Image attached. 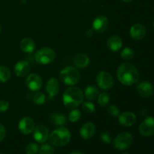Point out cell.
Returning <instances> with one entry per match:
<instances>
[{
    "mask_svg": "<svg viewBox=\"0 0 154 154\" xmlns=\"http://www.w3.org/2000/svg\"><path fill=\"white\" fill-rule=\"evenodd\" d=\"M96 83L101 90H109L114 86V79L111 74L105 71H102L96 76Z\"/></svg>",
    "mask_w": 154,
    "mask_h": 154,
    "instance_id": "52a82bcc",
    "label": "cell"
},
{
    "mask_svg": "<svg viewBox=\"0 0 154 154\" xmlns=\"http://www.w3.org/2000/svg\"><path fill=\"white\" fill-rule=\"evenodd\" d=\"M69 154H84L81 153V151H73L72 152V153H70Z\"/></svg>",
    "mask_w": 154,
    "mask_h": 154,
    "instance_id": "d590c367",
    "label": "cell"
},
{
    "mask_svg": "<svg viewBox=\"0 0 154 154\" xmlns=\"http://www.w3.org/2000/svg\"><path fill=\"white\" fill-rule=\"evenodd\" d=\"M82 108L85 112L89 113V114L93 113L95 111V110H96L94 104L91 102H89V101H86V102H82Z\"/></svg>",
    "mask_w": 154,
    "mask_h": 154,
    "instance_id": "f1b7e54d",
    "label": "cell"
},
{
    "mask_svg": "<svg viewBox=\"0 0 154 154\" xmlns=\"http://www.w3.org/2000/svg\"><path fill=\"white\" fill-rule=\"evenodd\" d=\"M108 26H109L108 19L103 15L98 16L93 23V29L99 33H102L106 31L108 28Z\"/></svg>",
    "mask_w": 154,
    "mask_h": 154,
    "instance_id": "7c38bea8",
    "label": "cell"
},
{
    "mask_svg": "<svg viewBox=\"0 0 154 154\" xmlns=\"http://www.w3.org/2000/svg\"><path fill=\"white\" fill-rule=\"evenodd\" d=\"M139 132L144 136L150 137L154 135V117H147L139 126Z\"/></svg>",
    "mask_w": 154,
    "mask_h": 154,
    "instance_id": "9c48e42d",
    "label": "cell"
},
{
    "mask_svg": "<svg viewBox=\"0 0 154 154\" xmlns=\"http://www.w3.org/2000/svg\"><path fill=\"white\" fill-rule=\"evenodd\" d=\"M117 77L119 81L125 86H131L137 84L139 81L140 75L138 69L132 63H123L117 69Z\"/></svg>",
    "mask_w": 154,
    "mask_h": 154,
    "instance_id": "6da1fadb",
    "label": "cell"
},
{
    "mask_svg": "<svg viewBox=\"0 0 154 154\" xmlns=\"http://www.w3.org/2000/svg\"><path fill=\"white\" fill-rule=\"evenodd\" d=\"M20 48L24 53L32 54L35 49V43L30 38H25L21 40Z\"/></svg>",
    "mask_w": 154,
    "mask_h": 154,
    "instance_id": "44dd1931",
    "label": "cell"
},
{
    "mask_svg": "<svg viewBox=\"0 0 154 154\" xmlns=\"http://www.w3.org/2000/svg\"><path fill=\"white\" fill-rule=\"evenodd\" d=\"M153 27H154V23H153Z\"/></svg>",
    "mask_w": 154,
    "mask_h": 154,
    "instance_id": "ab89813d",
    "label": "cell"
},
{
    "mask_svg": "<svg viewBox=\"0 0 154 154\" xmlns=\"http://www.w3.org/2000/svg\"><path fill=\"white\" fill-rule=\"evenodd\" d=\"M9 108V103L5 100L0 101V112L6 111Z\"/></svg>",
    "mask_w": 154,
    "mask_h": 154,
    "instance_id": "836d02e7",
    "label": "cell"
},
{
    "mask_svg": "<svg viewBox=\"0 0 154 154\" xmlns=\"http://www.w3.org/2000/svg\"><path fill=\"white\" fill-rule=\"evenodd\" d=\"M84 93L78 87H71L66 89L63 96V104L70 109H74L81 105L84 101Z\"/></svg>",
    "mask_w": 154,
    "mask_h": 154,
    "instance_id": "7a4b0ae2",
    "label": "cell"
},
{
    "mask_svg": "<svg viewBox=\"0 0 154 154\" xmlns=\"http://www.w3.org/2000/svg\"><path fill=\"white\" fill-rule=\"evenodd\" d=\"M0 33H1V25H0Z\"/></svg>",
    "mask_w": 154,
    "mask_h": 154,
    "instance_id": "74e56055",
    "label": "cell"
},
{
    "mask_svg": "<svg viewBox=\"0 0 154 154\" xmlns=\"http://www.w3.org/2000/svg\"><path fill=\"white\" fill-rule=\"evenodd\" d=\"M122 1L123 2H126V3H129V2H131L132 1V0H122Z\"/></svg>",
    "mask_w": 154,
    "mask_h": 154,
    "instance_id": "8d00e7d4",
    "label": "cell"
},
{
    "mask_svg": "<svg viewBox=\"0 0 154 154\" xmlns=\"http://www.w3.org/2000/svg\"><path fill=\"white\" fill-rule=\"evenodd\" d=\"M56 58V53L51 48H43L38 50L35 54L36 63L40 65H48L52 63Z\"/></svg>",
    "mask_w": 154,
    "mask_h": 154,
    "instance_id": "5b68a950",
    "label": "cell"
},
{
    "mask_svg": "<svg viewBox=\"0 0 154 154\" xmlns=\"http://www.w3.org/2000/svg\"><path fill=\"white\" fill-rule=\"evenodd\" d=\"M5 128L4 127V126L0 124V142L5 138Z\"/></svg>",
    "mask_w": 154,
    "mask_h": 154,
    "instance_id": "e575fe53",
    "label": "cell"
},
{
    "mask_svg": "<svg viewBox=\"0 0 154 154\" xmlns=\"http://www.w3.org/2000/svg\"><path fill=\"white\" fill-rule=\"evenodd\" d=\"M59 90H60V85L57 78H50L46 84V91L49 95L50 98L52 99L55 97L59 93Z\"/></svg>",
    "mask_w": 154,
    "mask_h": 154,
    "instance_id": "ac0fdd59",
    "label": "cell"
},
{
    "mask_svg": "<svg viewBox=\"0 0 154 154\" xmlns=\"http://www.w3.org/2000/svg\"><path fill=\"white\" fill-rule=\"evenodd\" d=\"M14 71L15 75L19 78H23V77L26 76L30 72V65L28 62L25 61V60H22V61H19L18 63H16L14 66Z\"/></svg>",
    "mask_w": 154,
    "mask_h": 154,
    "instance_id": "2e32d148",
    "label": "cell"
},
{
    "mask_svg": "<svg viewBox=\"0 0 154 154\" xmlns=\"http://www.w3.org/2000/svg\"><path fill=\"white\" fill-rule=\"evenodd\" d=\"M129 34L131 37L135 40H141L145 37L147 30L144 25L141 23H136L131 27Z\"/></svg>",
    "mask_w": 154,
    "mask_h": 154,
    "instance_id": "5bb4252c",
    "label": "cell"
},
{
    "mask_svg": "<svg viewBox=\"0 0 154 154\" xmlns=\"http://www.w3.org/2000/svg\"><path fill=\"white\" fill-rule=\"evenodd\" d=\"M107 45L109 49L114 52H117L121 49L123 46V42H122L121 38L118 35H111L108 38L107 41Z\"/></svg>",
    "mask_w": 154,
    "mask_h": 154,
    "instance_id": "d6986e66",
    "label": "cell"
},
{
    "mask_svg": "<svg viewBox=\"0 0 154 154\" xmlns=\"http://www.w3.org/2000/svg\"><path fill=\"white\" fill-rule=\"evenodd\" d=\"M137 92L141 97H150L154 93L153 86L148 81H142L137 86Z\"/></svg>",
    "mask_w": 154,
    "mask_h": 154,
    "instance_id": "4fadbf2b",
    "label": "cell"
},
{
    "mask_svg": "<svg viewBox=\"0 0 154 154\" xmlns=\"http://www.w3.org/2000/svg\"><path fill=\"white\" fill-rule=\"evenodd\" d=\"M123 154H129V153H123Z\"/></svg>",
    "mask_w": 154,
    "mask_h": 154,
    "instance_id": "f35d334b",
    "label": "cell"
},
{
    "mask_svg": "<svg viewBox=\"0 0 154 154\" xmlns=\"http://www.w3.org/2000/svg\"><path fill=\"white\" fill-rule=\"evenodd\" d=\"M46 100V97H45V95L43 93H37L34 95L33 96V102L36 105H43L45 102Z\"/></svg>",
    "mask_w": 154,
    "mask_h": 154,
    "instance_id": "83f0119b",
    "label": "cell"
},
{
    "mask_svg": "<svg viewBox=\"0 0 154 154\" xmlns=\"http://www.w3.org/2000/svg\"><path fill=\"white\" fill-rule=\"evenodd\" d=\"M110 102V96L108 93H102L98 96V103L102 107H106Z\"/></svg>",
    "mask_w": 154,
    "mask_h": 154,
    "instance_id": "d4e9b609",
    "label": "cell"
},
{
    "mask_svg": "<svg viewBox=\"0 0 154 154\" xmlns=\"http://www.w3.org/2000/svg\"><path fill=\"white\" fill-rule=\"evenodd\" d=\"M38 145L35 143H30L26 148V152L27 154H36L38 153Z\"/></svg>",
    "mask_w": 154,
    "mask_h": 154,
    "instance_id": "4dcf8cb0",
    "label": "cell"
},
{
    "mask_svg": "<svg viewBox=\"0 0 154 154\" xmlns=\"http://www.w3.org/2000/svg\"><path fill=\"white\" fill-rule=\"evenodd\" d=\"M54 149L50 144H43L38 150V154H54Z\"/></svg>",
    "mask_w": 154,
    "mask_h": 154,
    "instance_id": "f546056e",
    "label": "cell"
},
{
    "mask_svg": "<svg viewBox=\"0 0 154 154\" xmlns=\"http://www.w3.org/2000/svg\"><path fill=\"white\" fill-rule=\"evenodd\" d=\"M33 137L38 143L44 144L46 142L49 138V131L47 126L43 124H40L35 127L33 131Z\"/></svg>",
    "mask_w": 154,
    "mask_h": 154,
    "instance_id": "30bf717a",
    "label": "cell"
},
{
    "mask_svg": "<svg viewBox=\"0 0 154 154\" xmlns=\"http://www.w3.org/2000/svg\"><path fill=\"white\" fill-rule=\"evenodd\" d=\"M132 141H133V138L130 133L122 132L114 138L113 145L117 150H125L132 145Z\"/></svg>",
    "mask_w": 154,
    "mask_h": 154,
    "instance_id": "8992f818",
    "label": "cell"
},
{
    "mask_svg": "<svg viewBox=\"0 0 154 154\" xmlns=\"http://www.w3.org/2000/svg\"><path fill=\"white\" fill-rule=\"evenodd\" d=\"M81 117V113L79 110L74 108L72 111H70L69 114V120L72 123H75V122L78 121Z\"/></svg>",
    "mask_w": 154,
    "mask_h": 154,
    "instance_id": "4316f807",
    "label": "cell"
},
{
    "mask_svg": "<svg viewBox=\"0 0 154 154\" xmlns=\"http://www.w3.org/2000/svg\"><path fill=\"white\" fill-rule=\"evenodd\" d=\"M81 75L78 69L72 66H67L61 70L60 78L62 82L68 86H74L80 81Z\"/></svg>",
    "mask_w": 154,
    "mask_h": 154,
    "instance_id": "277c9868",
    "label": "cell"
},
{
    "mask_svg": "<svg viewBox=\"0 0 154 154\" xmlns=\"http://www.w3.org/2000/svg\"><path fill=\"white\" fill-rule=\"evenodd\" d=\"M35 122L31 117H25L20 120L18 124V128L21 133L28 135L32 133L35 129Z\"/></svg>",
    "mask_w": 154,
    "mask_h": 154,
    "instance_id": "8fae6325",
    "label": "cell"
},
{
    "mask_svg": "<svg viewBox=\"0 0 154 154\" xmlns=\"http://www.w3.org/2000/svg\"><path fill=\"white\" fill-rule=\"evenodd\" d=\"M120 57L123 60H126V61H129L132 60L134 57V51L133 50L129 48H126L122 51L121 54H120Z\"/></svg>",
    "mask_w": 154,
    "mask_h": 154,
    "instance_id": "484cf974",
    "label": "cell"
},
{
    "mask_svg": "<svg viewBox=\"0 0 154 154\" xmlns=\"http://www.w3.org/2000/svg\"><path fill=\"white\" fill-rule=\"evenodd\" d=\"M118 121L123 126H132L136 122V116L135 114L129 111L123 112L118 116Z\"/></svg>",
    "mask_w": 154,
    "mask_h": 154,
    "instance_id": "9a60e30c",
    "label": "cell"
},
{
    "mask_svg": "<svg viewBox=\"0 0 154 154\" xmlns=\"http://www.w3.org/2000/svg\"><path fill=\"white\" fill-rule=\"evenodd\" d=\"M100 138L105 144H110L111 142V136L108 132H103L100 135Z\"/></svg>",
    "mask_w": 154,
    "mask_h": 154,
    "instance_id": "d6a6232c",
    "label": "cell"
},
{
    "mask_svg": "<svg viewBox=\"0 0 154 154\" xmlns=\"http://www.w3.org/2000/svg\"><path fill=\"white\" fill-rule=\"evenodd\" d=\"M96 133V126L91 122L86 123L80 129V135L84 139H90Z\"/></svg>",
    "mask_w": 154,
    "mask_h": 154,
    "instance_id": "e0dca14e",
    "label": "cell"
},
{
    "mask_svg": "<svg viewBox=\"0 0 154 154\" xmlns=\"http://www.w3.org/2000/svg\"><path fill=\"white\" fill-rule=\"evenodd\" d=\"M50 143L55 147H63L69 144L71 139V133L67 128L60 126L53 131L49 135Z\"/></svg>",
    "mask_w": 154,
    "mask_h": 154,
    "instance_id": "3957f363",
    "label": "cell"
},
{
    "mask_svg": "<svg viewBox=\"0 0 154 154\" xmlns=\"http://www.w3.org/2000/svg\"><path fill=\"white\" fill-rule=\"evenodd\" d=\"M26 85L31 91H38L43 85V81L37 74H30L26 79Z\"/></svg>",
    "mask_w": 154,
    "mask_h": 154,
    "instance_id": "ba28073f",
    "label": "cell"
},
{
    "mask_svg": "<svg viewBox=\"0 0 154 154\" xmlns=\"http://www.w3.org/2000/svg\"><path fill=\"white\" fill-rule=\"evenodd\" d=\"M73 63L74 65L78 69H84L90 64V57L87 54L81 53L75 56Z\"/></svg>",
    "mask_w": 154,
    "mask_h": 154,
    "instance_id": "ffe728a7",
    "label": "cell"
},
{
    "mask_svg": "<svg viewBox=\"0 0 154 154\" xmlns=\"http://www.w3.org/2000/svg\"><path fill=\"white\" fill-rule=\"evenodd\" d=\"M51 120L55 126H63L67 123L66 117L60 113H54L51 115Z\"/></svg>",
    "mask_w": 154,
    "mask_h": 154,
    "instance_id": "7402d4cb",
    "label": "cell"
},
{
    "mask_svg": "<svg viewBox=\"0 0 154 154\" xmlns=\"http://www.w3.org/2000/svg\"><path fill=\"white\" fill-rule=\"evenodd\" d=\"M108 113L112 117H118L120 115V110L116 105H111L108 108Z\"/></svg>",
    "mask_w": 154,
    "mask_h": 154,
    "instance_id": "1f68e13d",
    "label": "cell"
},
{
    "mask_svg": "<svg viewBox=\"0 0 154 154\" xmlns=\"http://www.w3.org/2000/svg\"><path fill=\"white\" fill-rule=\"evenodd\" d=\"M85 96L89 100H94L97 99L99 95V89L94 86H89L85 90Z\"/></svg>",
    "mask_w": 154,
    "mask_h": 154,
    "instance_id": "603a6c76",
    "label": "cell"
},
{
    "mask_svg": "<svg viewBox=\"0 0 154 154\" xmlns=\"http://www.w3.org/2000/svg\"><path fill=\"white\" fill-rule=\"evenodd\" d=\"M11 78V72L7 67L1 66H0V82H7Z\"/></svg>",
    "mask_w": 154,
    "mask_h": 154,
    "instance_id": "cb8c5ba5",
    "label": "cell"
}]
</instances>
